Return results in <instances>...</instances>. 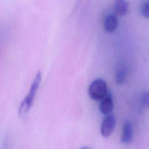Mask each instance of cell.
Listing matches in <instances>:
<instances>
[{
	"instance_id": "obj_1",
	"label": "cell",
	"mask_w": 149,
	"mask_h": 149,
	"mask_svg": "<svg viewBox=\"0 0 149 149\" xmlns=\"http://www.w3.org/2000/svg\"><path fill=\"white\" fill-rule=\"evenodd\" d=\"M41 72L38 71L36 74L35 78L31 85L28 94L21 102V104L19 106V114L20 116H25L28 113L31 106L33 105L34 97L36 95L40 84V82L41 81Z\"/></svg>"
},
{
	"instance_id": "obj_2",
	"label": "cell",
	"mask_w": 149,
	"mask_h": 149,
	"mask_svg": "<svg viewBox=\"0 0 149 149\" xmlns=\"http://www.w3.org/2000/svg\"><path fill=\"white\" fill-rule=\"evenodd\" d=\"M88 94L93 100H101L107 94V86L102 79H97L91 83L88 87Z\"/></svg>"
},
{
	"instance_id": "obj_3",
	"label": "cell",
	"mask_w": 149,
	"mask_h": 149,
	"mask_svg": "<svg viewBox=\"0 0 149 149\" xmlns=\"http://www.w3.org/2000/svg\"><path fill=\"white\" fill-rule=\"evenodd\" d=\"M116 120L113 115L110 114L104 119L101 126V133L104 137H108L112 133L115 126Z\"/></svg>"
},
{
	"instance_id": "obj_4",
	"label": "cell",
	"mask_w": 149,
	"mask_h": 149,
	"mask_svg": "<svg viewBox=\"0 0 149 149\" xmlns=\"http://www.w3.org/2000/svg\"><path fill=\"white\" fill-rule=\"evenodd\" d=\"M113 109V101L111 93L107 94L101 100L99 105V109L100 112L107 116L110 115Z\"/></svg>"
},
{
	"instance_id": "obj_5",
	"label": "cell",
	"mask_w": 149,
	"mask_h": 149,
	"mask_svg": "<svg viewBox=\"0 0 149 149\" xmlns=\"http://www.w3.org/2000/svg\"><path fill=\"white\" fill-rule=\"evenodd\" d=\"M133 139V129L132 124L126 121L124 123L122 127L120 141L124 144H129Z\"/></svg>"
},
{
	"instance_id": "obj_6",
	"label": "cell",
	"mask_w": 149,
	"mask_h": 149,
	"mask_svg": "<svg viewBox=\"0 0 149 149\" xmlns=\"http://www.w3.org/2000/svg\"><path fill=\"white\" fill-rule=\"evenodd\" d=\"M118 20L113 15H108L104 20V28L109 32H113L117 27Z\"/></svg>"
},
{
	"instance_id": "obj_7",
	"label": "cell",
	"mask_w": 149,
	"mask_h": 149,
	"mask_svg": "<svg viewBox=\"0 0 149 149\" xmlns=\"http://www.w3.org/2000/svg\"><path fill=\"white\" fill-rule=\"evenodd\" d=\"M128 3L123 0H117L114 3V9L116 13L119 15L123 16L126 15L128 11Z\"/></svg>"
},
{
	"instance_id": "obj_8",
	"label": "cell",
	"mask_w": 149,
	"mask_h": 149,
	"mask_svg": "<svg viewBox=\"0 0 149 149\" xmlns=\"http://www.w3.org/2000/svg\"><path fill=\"white\" fill-rule=\"evenodd\" d=\"M127 74V70L125 66L120 65L119 66L115 74V83L118 84H122L126 77Z\"/></svg>"
},
{
	"instance_id": "obj_9",
	"label": "cell",
	"mask_w": 149,
	"mask_h": 149,
	"mask_svg": "<svg viewBox=\"0 0 149 149\" xmlns=\"http://www.w3.org/2000/svg\"><path fill=\"white\" fill-rule=\"evenodd\" d=\"M140 10L141 14L144 16L149 18V1H146L143 3Z\"/></svg>"
},
{
	"instance_id": "obj_10",
	"label": "cell",
	"mask_w": 149,
	"mask_h": 149,
	"mask_svg": "<svg viewBox=\"0 0 149 149\" xmlns=\"http://www.w3.org/2000/svg\"><path fill=\"white\" fill-rule=\"evenodd\" d=\"M142 102L143 104L149 108V91L146 92L142 97Z\"/></svg>"
},
{
	"instance_id": "obj_11",
	"label": "cell",
	"mask_w": 149,
	"mask_h": 149,
	"mask_svg": "<svg viewBox=\"0 0 149 149\" xmlns=\"http://www.w3.org/2000/svg\"><path fill=\"white\" fill-rule=\"evenodd\" d=\"M80 149H90V148L88 146H83L80 148Z\"/></svg>"
}]
</instances>
